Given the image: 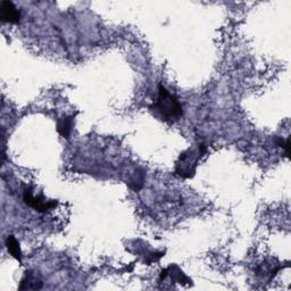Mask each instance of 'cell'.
Masks as SVG:
<instances>
[{"label":"cell","instance_id":"obj_1","mask_svg":"<svg viewBox=\"0 0 291 291\" xmlns=\"http://www.w3.org/2000/svg\"><path fill=\"white\" fill-rule=\"evenodd\" d=\"M158 91H160V96H158L155 104V108L166 121L179 120L182 116L183 112L178 99L173 95H171L166 88L163 86H160Z\"/></svg>","mask_w":291,"mask_h":291},{"label":"cell","instance_id":"obj_2","mask_svg":"<svg viewBox=\"0 0 291 291\" xmlns=\"http://www.w3.org/2000/svg\"><path fill=\"white\" fill-rule=\"evenodd\" d=\"M23 198L26 204L31 207H33L35 210H39V211H47L51 208H54V207L56 206L55 201H46L45 198H42L41 196L34 197L32 195V191H31L30 189H26V190L24 191Z\"/></svg>","mask_w":291,"mask_h":291},{"label":"cell","instance_id":"obj_3","mask_svg":"<svg viewBox=\"0 0 291 291\" xmlns=\"http://www.w3.org/2000/svg\"><path fill=\"white\" fill-rule=\"evenodd\" d=\"M0 19L3 22L16 24L20 22L21 13L15 7L14 4L5 0V2H2V4H0Z\"/></svg>","mask_w":291,"mask_h":291},{"label":"cell","instance_id":"obj_4","mask_svg":"<svg viewBox=\"0 0 291 291\" xmlns=\"http://www.w3.org/2000/svg\"><path fill=\"white\" fill-rule=\"evenodd\" d=\"M6 246L8 253H10L13 257L16 258L20 263H22V251L19 241H17L13 236H10L6 240Z\"/></svg>","mask_w":291,"mask_h":291},{"label":"cell","instance_id":"obj_5","mask_svg":"<svg viewBox=\"0 0 291 291\" xmlns=\"http://www.w3.org/2000/svg\"><path fill=\"white\" fill-rule=\"evenodd\" d=\"M72 125H73L72 117L61 118L58 122V125H57V130H58L59 133L65 136V138H68V135L70 134V130H72Z\"/></svg>","mask_w":291,"mask_h":291},{"label":"cell","instance_id":"obj_6","mask_svg":"<svg viewBox=\"0 0 291 291\" xmlns=\"http://www.w3.org/2000/svg\"><path fill=\"white\" fill-rule=\"evenodd\" d=\"M167 270H164V271H162V274H161V280H163V279H165V277L167 276Z\"/></svg>","mask_w":291,"mask_h":291}]
</instances>
